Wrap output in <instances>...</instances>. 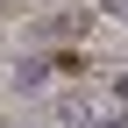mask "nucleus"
I'll return each instance as SVG.
<instances>
[{"instance_id":"obj_1","label":"nucleus","mask_w":128,"mask_h":128,"mask_svg":"<svg viewBox=\"0 0 128 128\" xmlns=\"http://www.w3.org/2000/svg\"><path fill=\"white\" fill-rule=\"evenodd\" d=\"M107 14H128V0H107Z\"/></svg>"},{"instance_id":"obj_2","label":"nucleus","mask_w":128,"mask_h":128,"mask_svg":"<svg viewBox=\"0 0 128 128\" xmlns=\"http://www.w3.org/2000/svg\"><path fill=\"white\" fill-rule=\"evenodd\" d=\"M107 128H128V114H114V121H107Z\"/></svg>"}]
</instances>
